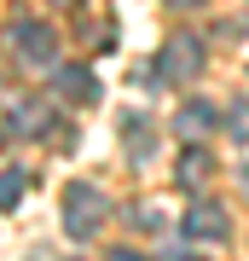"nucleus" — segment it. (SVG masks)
<instances>
[{
  "instance_id": "nucleus-2",
  "label": "nucleus",
  "mask_w": 249,
  "mask_h": 261,
  "mask_svg": "<svg viewBox=\"0 0 249 261\" xmlns=\"http://www.w3.org/2000/svg\"><path fill=\"white\" fill-rule=\"evenodd\" d=\"M197 70H203V41H191V35L168 41L162 58H157V75H162V82H191Z\"/></svg>"
},
{
  "instance_id": "nucleus-4",
  "label": "nucleus",
  "mask_w": 249,
  "mask_h": 261,
  "mask_svg": "<svg viewBox=\"0 0 249 261\" xmlns=\"http://www.w3.org/2000/svg\"><path fill=\"white\" fill-rule=\"evenodd\" d=\"M12 41H18V53L29 58V64H46V58H52V47H58V35L46 23H35V18H23L18 29H12Z\"/></svg>"
},
{
  "instance_id": "nucleus-1",
  "label": "nucleus",
  "mask_w": 249,
  "mask_h": 261,
  "mask_svg": "<svg viewBox=\"0 0 249 261\" xmlns=\"http://www.w3.org/2000/svg\"><path fill=\"white\" fill-rule=\"evenodd\" d=\"M104 215H110V203H104L99 186H87V180L64 186V232H70V238H93Z\"/></svg>"
},
{
  "instance_id": "nucleus-3",
  "label": "nucleus",
  "mask_w": 249,
  "mask_h": 261,
  "mask_svg": "<svg viewBox=\"0 0 249 261\" xmlns=\"http://www.w3.org/2000/svg\"><path fill=\"white\" fill-rule=\"evenodd\" d=\"M226 232H232V221H226L220 203H191V209H185V238H209V244H220Z\"/></svg>"
},
{
  "instance_id": "nucleus-10",
  "label": "nucleus",
  "mask_w": 249,
  "mask_h": 261,
  "mask_svg": "<svg viewBox=\"0 0 249 261\" xmlns=\"http://www.w3.org/2000/svg\"><path fill=\"white\" fill-rule=\"evenodd\" d=\"M104 261H145V255H133V250H110Z\"/></svg>"
},
{
  "instance_id": "nucleus-6",
  "label": "nucleus",
  "mask_w": 249,
  "mask_h": 261,
  "mask_svg": "<svg viewBox=\"0 0 249 261\" xmlns=\"http://www.w3.org/2000/svg\"><path fill=\"white\" fill-rule=\"evenodd\" d=\"M174 128H180V140H203V134L214 128V111H209V105H185V111H180V122H174Z\"/></svg>"
},
{
  "instance_id": "nucleus-8",
  "label": "nucleus",
  "mask_w": 249,
  "mask_h": 261,
  "mask_svg": "<svg viewBox=\"0 0 249 261\" xmlns=\"http://www.w3.org/2000/svg\"><path fill=\"white\" fill-rule=\"evenodd\" d=\"M197 180H209V157L203 151H185L180 157V186H197Z\"/></svg>"
},
{
  "instance_id": "nucleus-5",
  "label": "nucleus",
  "mask_w": 249,
  "mask_h": 261,
  "mask_svg": "<svg viewBox=\"0 0 249 261\" xmlns=\"http://www.w3.org/2000/svg\"><path fill=\"white\" fill-rule=\"evenodd\" d=\"M58 93L75 99V105H93V99H99V82H93L87 70H58Z\"/></svg>"
},
{
  "instance_id": "nucleus-9",
  "label": "nucleus",
  "mask_w": 249,
  "mask_h": 261,
  "mask_svg": "<svg viewBox=\"0 0 249 261\" xmlns=\"http://www.w3.org/2000/svg\"><path fill=\"white\" fill-rule=\"evenodd\" d=\"M41 122H46V111H41V105H18V111H12V128H23V134H35Z\"/></svg>"
},
{
  "instance_id": "nucleus-7",
  "label": "nucleus",
  "mask_w": 249,
  "mask_h": 261,
  "mask_svg": "<svg viewBox=\"0 0 249 261\" xmlns=\"http://www.w3.org/2000/svg\"><path fill=\"white\" fill-rule=\"evenodd\" d=\"M23 186H29V174H23V168H6V174H0V215H6V209H18Z\"/></svg>"
},
{
  "instance_id": "nucleus-11",
  "label": "nucleus",
  "mask_w": 249,
  "mask_h": 261,
  "mask_svg": "<svg viewBox=\"0 0 249 261\" xmlns=\"http://www.w3.org/2000/svg\"><path fill=\"white\" fill-rule=\"evenodd\" d=\"M174 6H197V0H174Z\"/></svg>"
}]
</instances>
